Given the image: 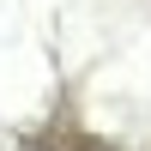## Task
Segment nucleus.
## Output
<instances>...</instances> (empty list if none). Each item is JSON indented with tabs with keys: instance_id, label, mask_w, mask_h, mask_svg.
Wrapping results in <instances>:
<instances>
[]
</instances>
